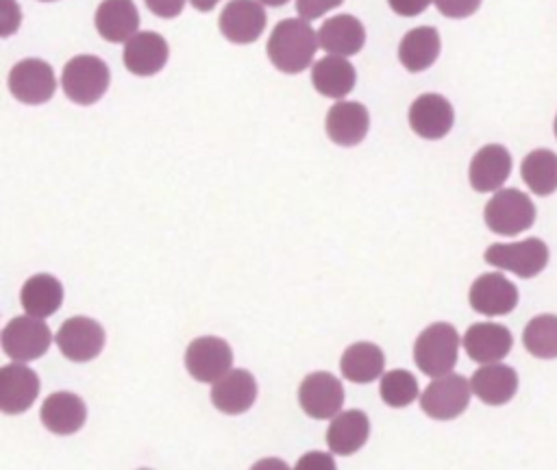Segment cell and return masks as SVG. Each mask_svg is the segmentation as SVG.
I'll return each mask as SVG.
<instances>
[{
	"label": "cell",
	"instance_id": "6da1fadb",
	"mask_svg": "<svg viewBox=\"0 0 557 470\" xmlns=\"http://www.w3.org/2000/svg\"><path fill=\"white\" fill-rule=\"evenodd\" d=\"M318 33L309 26V20H281L270 39H268V57L278 72L298 74L307 70L318 50Z\"/></svg>",
	"mask_w": 557,
	"mask_h": 470
},
{
	"label": "cell",
	"instance_id": "44dd1931",
	"mask_svg": "<svg viewBox=\"0 0 557 470\" xmlns=\"http://www.w3.org/2000/svg\"><path fill=\"white\" fill-rule=\"evenodd\" d=\"M472 394L492 407L505 405L513 398V394L518 392V374L513 368L505 366V363H483V368H479L472 379Z\"/></svg>",
	"mask_w": 557,
	"mask_h": 470
},
{
	"label": "cell",
	"instance_id": "74e56055",
	"mask_svg": "<svg viewBox=\"0 0 557 470\" xmlns=\"http://www.w3.org/2000/svg\"><path fill=\"white\" fill-rule=\"evenodd\" d=\"M392 11L398 13V15H405V17H413V15H420L433 0H387Z\"/></svg>",
	"mask_w": 557,
	"mask_h": 470
},
{
	"label": "cell",
	"instance_id": "f546056e",
	"mask_svg": "<svg viewBox=\"0 0 557 470\" xmlns=\"http://www.w3.org/2000/svg\"><path fill=\"white\" fill-rule=\"evenodd\" d=\"M522 181L535 196H548L557 189V154L546 148H537L522 159Z\"/></svg>",
	"mask_w": 557,
	"mask_h": 470
},
{
	"label": "cell",
	"instance_id": "4316f807",
	"mask_svg": "<svg viewBox=\"0 0 557 470\" xmlns=\"http://www.w3.org/2000/svg\"><path fill=\"white\" fill-rule=\"evenodd\" d=\"M440 48V33L433 26H418L403 37L398 46V59L409 72H422L435 63Z\"/></svg>",
	"mask_w": 557,
	"mask_h": 470
},
{
	"label": "cell",
	"instance_id": "d6a6232c",
	"mask_svg": "<svg viewBox=\"0 0 557 470\" xmlns=\"http://www.w3.org/2000/svg\"><path fill=\"white\" fill-rule=\"evenodd\" d=\"M433 2L442 15L453 20L468 17L481 7V0H433Z\"/></svg>",
	"mask_w": 557,
	"mask_h": 470
},
{
	"label": "cell",
	"instance_id": "ac0fdd59",
	"mask_svg": "<svg viewBox=\"0 0 557 470\" xmlns=\"http://www.w3.org/2000/svg\"><path fill=\"white\" fill-rule=\"evenodd\" d=\"M463 348L472 361L494 363L509 355L513 346L511 331L496 322H479L472 324L463 335Z\"/></svg>",
	"mask_w": 557,
	"mask_h": 470
},
{
	"label": "cell",
	"instance_id": "9a60e30c",
	"mask_svg": "<svg viewBox=\"0 0 557 470\" xmlns=\"http://www.w3.org/2000/svg\"><path fill=\"white\" fill-rule=\"evenodd\" d=\"M39 394V376L22 361L0 370V409L4 413H22L30 409Z\"/></svg>",
	"mask_w": 557,
	"mask_h": 470
},
{
	"label": "cell",
	"instance_id": "e0dca14e",
	"mask_svg": "<svg viewBox=\"0 0 557 470\" xmlns=\"http://www.w3.org/2000/svg\"><path fill=\"white\" fill-rule=\"evenodd\" d=\"M324 126H326V135L333 144L350 148V146H357L359 141H363V137L370 128V115L361 102L339 100L337 104H333L329 109Z\"/></svg>",
	"mask_w": 557,
	"mask_h": 470
},
{
	"label": "cell",
	"instance_id": "8992f818",
	"mask_svg": "<svg viewBox=\"0 0 557 470\" xmlns=\"http://www.w3.org/2000/svg\"><path fill=\"white\" fill-rule=\"evenodd\" d=\"M470 394L472 385L461 374L446 372L426 385L420 396V407L433 420H453L466 411Z\"/></svg>",
	"mask_w": 557,
	"mask_h": 470
},
{
	"label": "cell",
	"instance_id": "f35d334b",
	"mask_svg": "<svg viewBox=\"0 0 557 470\" xmlns=\"http://www.w3.org/2000/svg\"><path fill=\"white\" fill-rule=\"evenodd\" d=\"M189 2H191V7L198 9V11H211L220 0H189Z\"/></svg>",
	"mask_w": 557,
	"mask_h": 470
},
{
	"label": "cell",
	"instance_id": "30bf717a",
	"mask_svg": "<svg viewBox=\"0 0 557 470\" xmlns=\"http://www.w3.org/2000/svg\"><path fill=\"white\" fill-rule=\"evenodd\" d=\"M54 342L70 361H91L104 346V331L96 320L74 316L61 324Z\"/></svg>",
	"mask_w": 557,
	"mask_h": 470
},
{
	"label": "cell",
	"instance_id": "4dcf8cb0",
	"mask_svg": "<svg viewBox=\"0 0 557 470\" xmlns=\"http://www.w3.org/2000/svg\"><path fill=\"white\" fill-rule=\"evenodd\" d=\"M524 348L537 359H555L557 357V316L542 313L529 320L522 331Z\"/></svg>",
	"mask_w": 557,
	"mask_h": 470
},
{
	"label": "cell",
	"instance_id": "484cf974",
	"mask_svg": "<svg viewBox=\"0 0 557 470\" xmlns=\"http://www.w3.org/2000/svg\"><path fill=\"white\" fill-rule=\"evenodd\" d=\"M355 81H357V72L346 57L329 54L313 63L311 83L318 89V94L326 98H344L346 94L352 91Z\"/></svg>",
	"mask_w": 557,
	"mask_h": 470
},
{
	"label": "cell",
	"instance_id": "7c38bea8",
	"mask_svg": "<svg viewBox=\"0 0 557 470\" xmlns=\"http://www.w3.org/2000/svg\"><path fill=\"white\" fill-rule=\"evenodd\" d=\"M265 11L259 0H231L218 20L220 33L233 44H252L265 28Z\"/></svg>",
	"mask_w": 557,
	"mask_h": 470
},
{
	"label": "cell",
	"instance_id": "1f68e13d",
	"mask_svg": "<svg viewBox=\"0 0 557 470\" xmlns=\"http://www.w3.org/2000/svg\"><path fill=\"white\" fill-rule=\"evenodd\" d=\"M379 392L385 405L400 409L418 398V381L409 370H389L383 374Z\"/></svg>",
	"mask_w": 557,
	"mask_h": 470
},
{
	"label": "cell",
	"instance_id": "4fadbf2b",
	"mask_svg": "<svg viewBox=\"0 0 557 470\" xmlns=\"http://www.w3.org/2000/svg\"><path fill=\"white\" fill-rule=\"evenodd\" d=\"M470 305L476 313L483 316H505L518 305L516 285L500 272L481 274L470 287Z\"/></svg>",
	"mask_w": 557,
	"mask_h": 470
},
{
	"label": "cell",
	"instance_id": "d590c367",
	"mask_svg": "<svg viewBox=\"0 0 557 470\" xmlns=\"http://www.w3.org/2000/svg\"><path fill=\"white\" fill-rule=\"evenodd\" d=\"M146 7L157 15V17H176L183 7H185V0H146Z\"/></svg>",
	"mask_w": 557,
	"mask_h": 470
},
{
	"label": "cell",
	"instance_id": "277c9868",
	"mask_svg": "<svg viewBox=\"0 0 557 470\" xmlns=\"http://www.w3.org/2000/svg\"><path fill=\"white\" fill-rule=\"evenodd\" d=\"M485 224L496 235H518L535 222V205L520 189H498L485 205Z\"/></svg>",
	"mask_w": 557,
	"mask_h": 470
},
{
	"label": "cell",
	"instance_id": "52a82bcc",
	"mask_svg": "<svg viewBox=\"0 0 557 470\" xmlns=\"http://www.w3.org/2000/svg\"><path fill=\"white\" fill-rule=\"evenodd\" d=\"M52 333L41 318L17 316L2 329V350L13 361H33L46 355Z\"/></svg>",
	"mask_w": 557,
	"mask_h": 470
},
{
	"label": "cell",
	"instance_id": "8d00e7d4",
	"mask_svg": "<svg viewBox=\"0 0 557 470\" xmlns=\"http://www.w3.org/2000/svg\"><path fill=\"white\" fill-rule=\"evenodd\" d=\"M298 470H313V468H322V470H333L335 468V461L331 455L326 453H307L300 457V461L296 463Z\"/></svg>",
	"mask_w": 557,
	"mask_h": 470
},
{
	"label": "cell",
	"instance_id": "83f0119b",
	"mask_svg": "<svg viewBox=\"0 0 557 470\" xmlns=\"http://www.w3.org/2000/svg\"><path fill=\"white\" fill-rule=\"evenodd\" d=\"M20 300L26 313L35 318H48L63 302V285L52 274H35L24 283Z\"/></svg>",
	"mask_w": 557,
	"mask_h": 470
},
{
	"label": "cell",
	"instance_id": "603a6c76",
	"mask_svg": "<svg viewBox=\"0 0 557 470\" xmlns=\"http://www.w3.org/2000/svg\"><path fill=\"white\" fill-rule=\"evenodd\" d=\"M320 48L329 54L337 57H350L357 54L366 44V28L363 24L348 13L335 15L326 20L318 30Z\"/></svg>",
	"mask_w": 557,
	"mask_h": 470
},
{
	"label": "cell",
	"instance_id": "cb8c5ba5",
	"mask_svg": "<svg viewBox=\"0 0 557 470\" xmlns=\"http://www.w3.org/2000/svg\"><path fill=\"white\" fill-rule=\"evenodd\" d=\"M39 416L48 431L57 435H70L85 424L87 407L83 398L72 392H54L44 400Z\"/></svg>",
	"mask_w": 557,
	"mask_h": 470
},
{
	"label": "cell",
	"instance_id": "3957f363",
	"mask_svg": "<svg viewBox=\"0 0 557 470\" xmlns=\"http://www.w3.org/2000/svg\"><path fill=\"white\" fill-rule=\"evenodd\" d=\"M109 67L94 54H78L70 59L61 74V87L65 96L76 104H94L109 89Z\"/></svg>",
	"mask_w": 557,
	"mask_h": 470
},
{
	"label": "cell",
	"instance_id": "5b68a950",
	"mask_svg": "<svg viewBox=\"0 0 557 470\" xmlns=\"http://www.w3.org/2000/svg\"><path fill=\"white\" fill-rule=\"evenodd\" d=\"M483 259L498 270H509L520 279H531L546 268L548 246L537 237L513 244H492L485 250Z\"/></svg>",
	"mask_w": 557,
	"mask_h": 470
},
{
	"label": "cell",
	"instance_id": "ab89813d",
	"mask_svg": "<svg viewBox=\"0 0 557 470\" xmlns=\"http://www.w3.org/2000/svg\"><path fill=\"white\" fill-rule=\"evenodd\" d=\"M259 2H263V4H268V7H283V4H287L289 0H259Z\"/></svg>",
	"mask_w": 557,
	"mask_h": 470
},
{
	"label": "cell",
	"instance_id": "d4e9b609",
	"mask_svg": "<svg viewBox=\"0 0 557 470\" xmlns=\"http://www.w3.org/2000/svg\"><path fill=\"white\" fill-rule=\"evenodd\" d=\"M370 435V420L359 409H348L337 413L326 429V444L335 455L357 453Z\"/></svg>",
	"mask_w": 557,
	"mask_h": 470
},
{
	"label": "cell",
	"instance_id": "60d3db41",
	"mask_svg": "<svg viewBox=\"0 0 557 470\" xmlns=\"http://www.w3.org/2000/svg\"><path fill=\"white\" fill-rule=\"evenodd\" d=\"M555 137H557V115H555Z\"/></svg>",
	"mask_w": 557,
	"mask_h": 470
},
{
	"label": "cell",
	"instance_id": "9c48e42d",
	"mask_svg": "<svg viewBox=\"0 0 557 470\" xmlns=\"http://www.w3.org/2000/svg\"><path fill=\"white\" fill-rule=\"evenodd\" d=\"M9 89L24 104H44L54 96L57 78L41 59H24L9 72Z\"/></svg>",
	"mask_w": 557,
	"mask_h": 470
},
{
	"label": "cell",
	"instance_id": "b9f144b4",
	"mask_svg": "<svg viewBox=\"0 0 557 470\" xmlns=\"http://www.w3.org/2000/svg\"><path fill=\"white\" fill-rule=\"evenodd\" d=\"M41 2H54V0H41Z\"/></svg>",
	"mask_w": 557,
	"mask_h": 470
},
{
	"label": "cell",
	"instance_id": "ba28073f",
	"mask_svg": "<svg viewBox=\"0 0 557 470\" xmlns=\"http://www.w3.org/2000/svg\"><path fill=\"white\" fill-rule=\"evenodd\" d=\"M233 366L231 346L213 335L196 337L185 350V368L200 383H215Z\"/></svg>",
	"mask_w": 557,
	"mask_h": 470
},
{
	"label": "cell",
	"instance_id": "836d02e7",
	"mask_svg": "<svg viewBox=\"0 0 557 470\" xmlns=\"http://www.w3.org/2000/svg\"><path fill=\"white\" fill-rule=\"evenodd\" d=\"M342 2L344 0H296V11L302 20H315Z\"/></svg>",
	"mask_w": 557,
	"mask_h": 470
},
{
	"label": "cell",
	"instance_id": "8fae6325",
	"mask_svg": "<svg viewBox=\"0 0 557 470\" xmlns=\"http://www.w3.org/2000/svg\"><path fill=\"white\" fill-rule=\"evenodd\" d=\"M302 411L313 420H329L339 413L344 405V387L339 379L329 372L307 374L298 389Z\"/></svg>",
	"mask_w": 557,
	"mask_h": 470
},
{
	"label": "cell",
	"instance_id": "7402d4cb",
	"mask_svg": "<svg viewBox=\"0 0 557 470\" xmlns=\"http://www.w3.org/2000/svg\"><path fill=\"white\" fill-rule=\"evenodd\" d=\"M96 30L111 44L128 41L139 28V13L133 0H102L96 9Z\"/></svg>",
	"mask_w": 557,
	"mask_h": 470
},
{
	"label": "cell",
	"instance_id": "5bb4252c",
	"mask_svg": "<svg viewBox=\"0 0 557 470\" xmlns=\"http://www.w3.org/2000/svg\"><path fill=\"white\" fill-rule=\"evenodd\" d=\"M453 104L440 94H422L409 107V126L424 139H442L453 128Z\"/></svg>",
	"mask_w": 557,
	"mask_h": 470
},
{
	"label": "cell",
	"instance_id": "f1b7e54d",
	"mask_svg": "<svg viewBox=\"0 0 557 470\" xmlns=\"http://www.w3.org/2000/svg\"><path fill=\"white\" fill-rule=\"evenodd\" d=\"M385 357L376 344L357 342L348 346L342 355L339 370L352 383H372L383 374Z\"/></svg>",
	"mask_w": 557,
	"mask_h": 470
},
{
	"label": "cell",
	"instance_id": "d6986e66",
	"mask_svg": "<svg viewBox=\"0 0 557 470\" xmlns=\"http://www.w3.org/2000/svg\"><path fill=\"white\" fill-rule=\"evenodd\" d=\"M511 174V154L500 144L483 146L470 161V185L474 191H496Z\"/></svg>",
	"mask_w": 557,
	"mask_h": 470
},
{
	"label": "cell",
	"instance_id": "e575fe53",
	"mask_svg": "<svg viewBox=\"0 0 557 470\" xmlns=\"http://www.w3.org/2000/svg\"><path fill=\"white\" fill-rule=\"evenodd\" d=\"M20 20H22V13H20V7L15 0H2V37H9L13 30H17L20 26Z\"/></svg>",
	"mask_w": 557,
	"mask_h": 470
},
{
	"label": "cell",
	"instance_id": "7a4b0ae2",
	"mask_svg": "<svg viewBox=\"0 0 557 470\" xmlns=\"http://www.w3.org/2000/svg\"><path fill=\"white\" fill-rule=\"evenodd\" d=\"M459 333L448 322H435L426 326L413 344V361L426 376H442L457 363Z\"/></svg>",
	"mask_w": 557,
	"mask_h": 470
},
{
	"label": "cell",
	"instance_id": "2e32d148",
	"mask_svg": "<svg viewBox=\"0 0 557 470\" xmlns=\"http://www.w3.org/2000/svg\"><path fill=\"white\" fill-rule=\"evenodd\" d=\"M168 41L152 30L135 33L124 46V65L135 76H152L168 63Z\"/></svg>",
	"mask_w": 557,
	"mask_h": 470
},
{
	"label": "cell",
	"instance_id": "ffe728a7",
	"mask_svg": "<svg viewBox=\"0 0 557 470\" xmlns=\"http://www.w3.org/2000/svg\"><path fill=\"white\" fill-rule=\"evenodd\" d=\"M257 398V381L248 370H228L213 383L211 403L228 416L244 413Z\"/></svg>",
	"mask_w": 557,
	"mask_h": 470
}]
</instances>
